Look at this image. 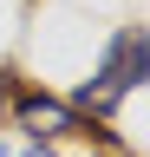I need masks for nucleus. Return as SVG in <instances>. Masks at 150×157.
<instances>
[{
    "instance_id": "4",
    "label": "nucleus",
    "mask_w": 150,
    "mask_h": 157,
    "mask_svg": "<svg viewBox=\"0 0 150 157\" xmlns=\"http://www.w3.org/2000/svg\"><path fill=\"white\" fill-rule=\"evenodd\" d=\"M0 157H7V151H0Z\"/></svg>"
},
{
    "instance_id": "2",
    "label": "nucleus",
    "mask_w": 150,
    "mask_h": 157,
    "mask_svg": "<svg viewBox=\"0 0 150 157\" xmlns=\"http://www.w3.org/2000/svg\"><path fill=\"white\" fill-rule=\"evenodd\" d=\"M13 92H20V78H13L7 66H0V98H13Z\"/></svg>"
},
{
    "instance_id": "1",
    "label": "nucleus",
    "mask_w": 150,
    "mask_h": 157,
    "mask_svg": "<svg viewBox=\"0 0 150 157\" xmlns=\"http://www.w3.org/2000/svg\"><path fill=\"white\" fill-rule=\"evenodd\" d=\"M137 85H150V33L144 26H118L111 46H104V59H98V72L72 92V105H79L85 118H104V111H118V98L137 92Z\"/></svg>"
},
{
    "instance_id": "3",
    "label": "nucleus",
    "mask_w": 150,
    "mask_h": 157,
    "mask_svg": "<svg viewBox=\"0 0 150 157\" xmlns=\"http://www.w3.org/2000/svg\"><path fill=\"white\" fill-rule=\"evenodd\" d=\"M26 157H52V151H39V144H33V151H26Z\"/></svg>"
}]
</instances>
